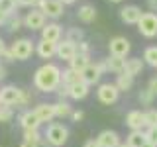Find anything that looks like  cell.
I'll return each mask as SVG.
<instances>
[{
	"instance_id": "obj_1",
	"label": "cell",
	"mask_w": 157,
	"mask_h": 147,
	"mask_svg": "<svg viewBox=\"0 0 157 147\" xmlns=\"http://www.w3.org/2000/svg\"><path fill=\"white\" fill-rule=\"evenodd\" d=\"M33 85L39 92H53L61 85V69L55 63H45L36 71L33 75Z\"/></svg>"
},
{
	"instance_id": "obj_2",
	"label": "cell",
	"mask_w": 157,
	"mask_h": 147,
	"mask_svg": "<svg viewBox=\"0 0 157 147\" xmlns=\"http://www.w3.org/2000/svg\"><path fill=\"white\" fill-rule=\"evenodd\" d=\"M43 139H45V143L51 145V147H63V145L67 143V139H69V130L63 124L53 122V124L47 126Z\"/></svg>"
},
{
	"instance_id": "obj_3",
	"label": "cell",
	"mask_w": 157,
	"mask_h": 147,
	"mask_svg": "<svg viewBox=\"0 0 157 147\" xmlns=\"http://www.w3.org/2000/svg\"><path fill=\"white\" fill-rule=\"evenodd\" d=\"M10 51H12V55L16 61H26V59H29L33 55V51H36V45H33L32 39L28 37H20L16 39V41L10 45Z\"/></svg>"
},
{
	"instance_id": "obj_4",
	"label": "cell",
	"mask_w": 157,
	"mask_h": 147,
	"mask_svg": "<svg viewBox=\"0 0 157 147\" xmlns=\"http://www.w3.org/2000/svg\"><path fill=\"white\" fill-rule=\"evenodd\" d=\"M136 26H137V29H140V33L144 37H155L157 36V14L144 12Z\"/></svg>"
},
{
	"instance_id": "obj_5",
	"label": "cell",
	"mask_w": 157,
	"mask_h": 147,
	"mask_svg": "<svg viewBox=\"0 0 157 147\" xmlns=\"http://www.w3.org/2000/svg\"><path fill=\"white\" fill-rule=\"evenodd\" d=\"M96 96H98V100H100L102 104L110 106V104H116V102H118V98H120V90H118V86L114 85V82H104V85L98 86Z\"/></svg>"
},
{
	"instance_id": "obj_6",
	"label": "cell",
	"mask_w": 157,
	"mask_h": 147,
	"mask_svg": "<svg viewBox=\"0 0 157 147\" xmlns=\"http://www.w3.org/2000/svg\"><path fill=\"white\" fill-rule=\"evenodd\" d=\"M36 8L41 10V14L45 18L57 20V18L63 16V4L59 2V0H37V6Z\"/></svg>"
},
{
	"instance_id": "obj_7",
	"label": "cell",
	"mask_w": 157,
	"mask_h": 147,
	"mask_svg": "<svg viewBox=\"0 0 157 147\" xmlns=\"http://www.w3.org/2000/svg\"><path fill=\"white\" fill-rule=\"evenodd\" d=\"M108 49H110V55L126 59V55L130 53L132 45H130V39H126L124 36H116V37L110 39V43H108Z\"/></svg>"
},
{
	"instance_id": "obj_8",
	"label": "cell",
	"mask_w": 157,
	"mask_h": 147,
	"mask_svg": "<svg viewBox=\"0 0 157 147\" xmlns=\"http://www.w3.org/2000/svg\"><path fill=\"white\" fill-rule=\"evenodd\" d=\"M20 96H22V88H18V86H12V85H8V86H4V88H0V102H2V106H16L20 104Z\"/></svg>"
},
{
	"instance_id": "obj_9",
	"label": "cell",
	"mask_w": 157,
	"mask_h": 147,
	"mask_svg": "<svg viewBox=\"0 0 157 147\" xmlns=\"http://www.w3.org/2000/svg\"><path fill=\"white\" fill-rule=\"evenodd\" d=\"M45 20L47 18L41 14V10H39V8H32L26 16H24V26H26L28 29H32V32H36V29H43Z\"/></svg>"
},
{
	"instance_id": "obj_10",
	"label": "cell",
	"mask_w": 157,
	"mask_h": 147,
	"mask_svg": "<svg viewBox=\"0 0 157 147\" xmlns=\"http://www.w3.org/2000/svg\"><path fill=\"white\" fill-rule=\"evenodd\" d=\"M100 77H102V69H100L98 63H88V65L85 67V71L81 73V81L86 82L88 86L96 85V82L100 81Z\"/></svg>"
},
{
	"instance_id": "obj_11",
	"label": "cell",
	"mask_w": 157,
	"mask_h": 147,
	"mask_svg": "<svg viewBox=\"0 0 157 147\" xmlns=\"http://www.w3.org/2000/svg\"><path fill=\"white\" fill-rule=\"evenodd\" d=\"M126 126L130 127L132 131H144V127H145V112L132 110L130 114L126 116Z\"/></svg>"
},
{
	"instance_id": "obj_12",
	"label": "cell",
	"mask_w": 157,
	"mask_h": 147,
	"mask_svg": "<svg viewBox=\"0 0 157 147\" xmlns=\"http://www.w3.org/2000/svg\"><path fill=\"white\" fill-rule=\"evenodd\" d=\"M141 8L140 6H136V4H128V6H124L120 10V18H122V22L124 24H137L140 22V18H141Z\"/></svg>"
},
{
	"instance_id": "obj_13",
	"label": "cell",
	"mask_w": 157,
	"mask_h": 147,
	"mask_svg": "<svg viewBox=\"0 0 157 147\" xmlns=\"http://www.w3.org/2000/svg\"><path fill=\"white\" fill-rule=\"evenodd\" d=\"M55 55L59 59H63V61H71L73 57L77 55V45L75 43H71V41H67V39H63V41H59L57 43V53Z\"/></svg>"
},
{
	"instance_id": "obj_14",
	"label": "cell",
	"mask_w": 157,
	"mask_h": 147,
	"mask_svg": "<svg viewBox=\"0 0 157 147\" xmlns=\"http://www.w3.org/2000/svg\"><path fill=\"white\" fill-rule=\"evenodd\" d=\"M41 39L51 41V43H59V41H61V26L55 24V22L45 24L43 29H41Z\"/></svg>"
},
{
	"instance_id": "obj_15",
	"label": "cell",
	"mask_w": 157,
	"mask_h": 147,
	"mask_svg": "<svg viewBox=\"0 0 157 147\" xmlns=\"http://www.w3.org/2000/svg\"><path fill=\"white\" fill-rule=\"evenodd\" d=\"M96 141H98V145L100 147H118L122 143L120 141V135L116 134V131H112V130H104V131H100L96 137Z\"/></svg>"
},
{
	"instance_id": "obj_16",
	"label": "cell",
	"mask_w": 157,
	"mask_h": 147,
	"mask_svg": "<svg viewBox=\"0 0 157 147\" xmlns=\"http://www.w3.org/2000/svg\"><path fill=\"white\" fill-rule=\"evenodd\" d=\"M20 126H22L24 130H37V127L41 126V122H39V118L36 116L33 110H26V112L20 114Z\"/></svg>"
},
{
	"instance_id": "obj_17",
	"label": "cell",
	"mask_w": 157,
	"mask_h": 147,
	"mask_svg": "<svg viewBox=\"0 0 157 147\" xmlns=\"http://www.w3.org/2000/svg\"><path fill=\"white\" fill-rule=\"evenodd\" d=\"M36 53L41 59H51L57 53V43L45 41V39H39V41L36 43Z\"/></svg>"
},
{
	"instance_id": "obj_18",
	"label": "cell",
	"mask_w": 157,
	"mask_h": 147,
	"mask_svg": "<svg viewBox=\"0 0 157 147\" xmlns=\"http://www.w3.org/2000/svg\"><path fill=\"white\" fill-rule=\"evenodd\" d=\"M33 112H36V116L39 118V122H41V124H47V122H51L53 118H55V112H53V104H45V102L37 104L36 108H33Z\"/></svg>"
},
{
	"instance_id": "obj_19",
	"label": "cell",
	"mask_w": 157,
	"mask_h": 147,
	"mask_svg": "<svg viewBox=\"0 0 157 147\" xmlns=\"http://www.w3.org/2000/svg\"><path fill=\"white\" fill-rule=\"evenodd\" d=\"M88 96V85L82 81L78 82H73V85H69V98H73V100H82V98Z\"/></svg>"
},
{
	"instance_id": "obj_20",
	"label": "cell",
	"mask_w": 157,
	"mask_h": 147,
	"mask_svg": "<svg viewBox=\"0 0 157 147\" xmlns=\"http://www.w3.org/2000/svg\"><path fill=\"white\" fill-rule=\"evenodd\" d=\"M77 18L81 20L82 24H90L96 20V8L92 4H82L81 8L77 10Z\"/></svg>"
},
{
	"instance_id": "obj_21",
	"label": "cell",
	"mask_w": 157,
	"mask_h": 147,
	"mask_svg": "<svg viewBox=\"0 0 157 147\" xmlns=\"http://www.w3.org/2000/svg\"><path fill=\"white\" fill-rule=\"evenodd\" d=\"M104 63H106V71L114 73V75H122L126 69V59H122V57L110 55L108 59H104Z\"/></svg>"
},
{
	"instance_id": "obj_22",
	"label": "cell",
	"mask_w": 157,
	"mask_h": 147,
	"mask_svg": "<svg viewBox=\"0 0 157 147\" xmlns=\"http://www.w3.org/2000/svg\"><path fill=\"white\" fill-rule=\"evenodd\" d=\"M141 71H144V59H137V57L126 59V69H124L126 75L136 78L137 75H141Z\"/></svg>"
},
{
	"instance_id": "obj_23",
	"label": "cell",
	"mask_w": 157,
	"mask_h": 147,
	"mask_svg": "<svg viewBox=\"0 0 157 147\" xmlns=\"http://www.w3.org/2000/svg\"><path fill=\"white\" fill-rule=\"evenodd\" d=\"M88 63H90V55H78L77 53V55L69 61V67H71L73 71H77V73H82Z\"/></svg>"
},
{
	"instance_id": "obj_24",
	"label": "cell",
	"mask_w": 157,
	"mask_h": 147,
	"mask_svg": "<svg viewBox=\"0 0 157 147\" xmlns=\"http://www.w3.org/2000/svg\"><path fill=\"white\" fill-rule=\"evenodd\" d=\"M114 85L118 86V90H120V92H128V90H132V86H134V77L126 75V73L116 75V82H114Z\"/></svg>"
},
{
	"instance_id": "obj_25",
	"label": "cell",
	"mask_w": 157,
	"mask_h": 147,
	"mask_svg": "<svg viewBox=\"0 0 157 147\" xmlns=\"http://www.w3.org/2000/svg\"><path fill=\"white\" fill-rule=\"evenodd\" d=\"M4 26L8 28V32H18V29L24 26V18L20 16L18 12H14V14H8V18H6V24H4Z\"/></svg>"
},
{
	"instance_id": "obj_26",
	"label": "cell",
	"mask_w": 157,
	"mask_h": 147,
	"mask_svg": "<svg viewBox=\"0 0 157 147\" xmlns=\"http://www.w3.org/2000/svg\"><path fill=\"white\" fill-rule=\"evenodd\" d=\"M81 81V73H77V71H73L71 67L65 69V71H61V85H73V82H78Z\"/></svg>"
},
{
	"instance_id": "obj_27",
	"label": "cell",
	"mask_w": 157,
	"mask_h": 147,
	"mask_svg": "<svg viewBox=\"0 0 157 147\" xmlns=\"http://www.w3.org/2000/svg\"><path fill=\"white\" fill-rule=\"evenodd\" d=\"M145 134L144 131H130V135L126 137V143L130 145V147H141L145 143Z\"/></svg>"
},
{
	"instance_id": "obj_28",
	"label": "cell",
	"mask_w": 157,
	"mask_h": 147,
	"mask_svg": "<svg viewBox=\"0 0 157 147\" xmlns=\"http://www.w3.org/2000/svg\"><path fill=\"white\" fill-rule=\"evenodd\" d=\"M53 112H55V118H67L73 114V108L69 102H55L53 104Z\"/></svg>"
},
{
	"instance_id": "obj_29",
	"label": "cell",
	"mask_w": 157,
	"mask_h": 147,
	"mask_svg": "<svg viewBox=\"0 0 157 147\" xmlns=\"http://www.w3.org/2000/svg\"><path fill=\"white\" fill-rule=\"evenodd\" d=\"M67 41H71V43H81V41H85V32H82L81 28H69V32H67Z\"/></svg>"
},
{
	"instance_id": "obj_30",
	"label": "cell",
	"mask_w": 157,
	"mask_h": 147,
	"mask_svg": "<svg viewBox=\"0 0 157 147\" xmlns=\"http://www.w3.org/2000/svg\"><path fill=\"white\" fill-rule=\"evenodd\" d=\"M144 63L149 67H157V45H151L144 51Z\"/></svg>"
},
{
	"instance_id": "obj_31",
	"label": "cell",
	"mask_w": 157,
	"mask_h": 147,
	"mask_svg": "<svg viewBox=\"0 0 157 147\" xmlns=\"http://www.w3.org/2000/svg\"><path fill=\"white\" fill-rule=\"evenodd\" d=\"M16 6H18L16 0H0V10H2L6 16H8V14H14V12H16Z\"/></svg>"
},
{
	"instance_id": "obj_32",
	"label": "cell",
	"mask_w": 157,
	"mask_h": 147,
	"mask_svg": "<svg viewBox=\"0 0 157 147\" xmlns=\"http://www.w3.org/2000/svg\"><path fill=\"white\" fill-rule=\"evenodd\" d=\"M157 126V110L151 108V110L145 112V127H153Z\"/></svg>"
},
{
	"instance_id": "obj_33",
	"label": "cell",
	"mask_w": 157,
	"mask_h": 147,
	"mask_svg": "<svg viewBox=\"0 0 157 147\" xmlns=\"http://www.w3.org/2000/svg\"><path fill=\"white\" fill-rule=\"evenodd\" d=\"M14 118V110L10 106H0V122L2 124H6V122H10Z\"/></svg>"
},
{
	"instance_id": "obj_34",
	"label": "cell",
	"mask_w": 157,
	"mask_h": 147,
	"mask_svg": "<svg viewBox=\"0 0 157 147\" xmlns=\"http://www.w3.org/2000/svg\"><path fill=\"white\" fill-rule=\"evenodd\" d=\"M153 98H155V96L149 92V88H141V90H140V102H141V104L149 106L151 102H153Z\"/></svg>"
},
{
	"instance_id": "obj_35",
	"label": "cell",
	"mask_w": 157,
	"mask_h": 147,
	"mask_svg": "<svg viewBox=\"0 0 157 147\" xmlns=\"http://www.w3.org/2000/svg\"><path fill=\"white\" fill-rule=\"evenodd\" d=\"M24 139H28V141H41L43 137H41V134H39L37 130H24Z\"/></svg>"
},
{
	"instance_id": "obj_36",
	"label": "cell",
	"mask_w": 157,
	"mask_h": 147,
	"mask_svg": "<svg viewBox=\"0 0 157 147\" xmlns=\"http://www.w3.org/2000/svg\"><path fill=\"white\" fill-rule=\"evenodd\" d=\"M145 139L149 141V143H153V145H157V126H153V127H145Z\"/></svg>"
},
{
	"instance_id": "obj_37",
	"label": "cell",
	"mask_w": 157,
	"mask_h": 147,
	"mask_svg": "<svg viewBox=\"0 0 157 147\" xmlns=\"http://www.w3.org/2000/svg\"><path fill=\"white\" fill-rule=\"evenodd\" d=\"M77 53L78 55H90V45H88V41L77 43Z\"/></svg>"
},
{
	"instance_id": "obj_38",
	"label": "cell",
	"mask_w": 157,
	"mask_h": 147,
	"mask_svg": "<svg viewBox=\"0 0 157 147\" xmlns=\"http://www.w3.org/2000/svg\"><path fill=\"white\" fill-rule=\"evenodd\" d=\"M20 147H47V143H45V139H41V141H28V139H24L22 143H20Z\"/></svg>"
},
{
	"instance_id": "obj_39",
	"label": "cell",
	"mask_w": 157,
	"mask_h": 147,
	"mask_svg": "<svg viewBox=\"0 0 157 147\" xmlns=\"http://www.w3.org/2000/svg\"><path fill=\"white\" fill-rule=\"evenodd\" d=\"M0 59H4L6 63H12V61H16V59H14V55H12V51H10V47H4V51L0 53Z\"/></svg>"
},
{
	"instance_id": "obj_40",
	"label": "cell",
	"mask_w": 157,
	"mask_h": 147,
	"mask_svg": "<svg viewBox=\"0 0 157 147\" xmlns=\"http://www.w3.org/2000/svg\"><path fill=\"white\" fill-rule=\"evenodd\" d=\"M29 100H32V96H29V92H28V90H24V88H22V96H20V104H18V108H24V106H26Z\"/></svg>"
},
{
	"instance_id": "obj_41",
	"label": "cell",
	"mask_w": 157,
	"mask_h": 147,
	"mask_svg": "<svg viewBox=\"0 0 157 147\" xmlns=\"http://www.w3.org/2000/svg\"><path fill=\"white\" fill-rule=\"evenodd\" d=\"M18 6H24V8H36L37 6V0H16Z\"/></svg>"
},
{
	"instance_id": "obj_42",
	"label": "cell",
	"mask_w": 157,
	"mask_h": 147,
	"mask_svg": "<svg viewBox=\"0 0 157 147\" xmlns=\"http://www.w3.org/2000/svg\"><path fill=\"white\" fill-rule=\"evenodd\" d=\"M147 88H149V92H151L153 96H157V77H153V78L149 81V85H147Z\"/></svg>"
},
{
	"instance_id": "obj_43",
	"label": "cell",
	"mask_w": 157,
	"mask_h": 147,
	"mask_svg": "<svg viewBox=\"0 0 157 147\" xmlns=\"http://www.w3.org/2000/svg\"><path fill=\"white\" fill-rule=\"evenodd\" d=\"M82 116H85V114H82L81 110H77V112H73V114H71V118H73L75 122H81V120H82Z\"/></svg>"
},
{
	"instance_id": "obj_44",
	"label": "cell",
	"mask_w": 157,
	"mask_h": 147,
	"mask_svg": "<svg viewBox=\"0 0 157 147\" xmlns=\"http://www.w3.org/2000/svg\"><path fill=\"white\" fill-rule=\"evenodd\" d=\"M82 147H100V145H98L96 139H88V141H85V145H82Z\"/></svg>"
},
{
	"instance_id": "obj_45",
	"label": "cell",
	"mask_w": 157,
	"mask_h": 147,
	"mask_svg": "<svg viewBox=\"0 0 157 147\" xmlns=\"http://www.w3.org/2000/svg\"><path fill=\"white\" fill-rule=\"evenodd\" d=\"M147 6L153 10V12H157V0H147Z\"/></svg>"
},
{
	"instance_id": "obj_46",
	"label": "cell",
	"mask_w": 157,
	"mask_h": 147,
	"mask_svg": "<svg viewBox=\"0 0 157 147\" xmlns=\"http://www.w3.org/2000/svg\"><path fill=\"white\" fill-rule=\"evenodd\" d=\"M6 18H8V16L2 12V10H0V26H4V24H6Z\"/></svg>"
},
{
	"instance_id": "obj_47",
	"label": "cell",
	"mask_w": 157,
	"mask_h": 147,
	"mask_svg": "<svg viewBox=\"0 0 157 147\" xmlns=\"http://www.w3.org/2000/svg\"><path fill=\"white\" fill-rule=\"evenodd\" d=\"M4 77H6V69H4L2 65H0V81H2Z\"/></svg>"
},
{
	"instance_id": "obj_48",
	"label": "cell",
	"mask_w": 157,
	"mask_h": 147,
	"mask_svg": "<svg viewBox=\"0 0 157 147\" xmlns=\"http://www.w3.org/2000/svg\"><path fill=\"white\" fill-rule=\"evenodd\" d=\"M59 2H61L63 6H67V4H75V0H59Z\"/></svg>"
},
{
	"instance_id": "obj_49",
	"label": "cell",
	"mask_w": 157,
	"mask_h": 147,
	"mask_svg": "<svg viewBox=\"0 0 157 147\" xmlns=\"http://www.w3.org/2000/svg\"><path fill=\"white\" fill-rule=\"evenodd\" d=\"M4 47H6V43H4V39H2V37H0V53L4 51Z\"/></svg>"
},
{
	"instance_id": "obj_50",
	"label": "cell",
	"mask_w": 157,
	"mask_h": 147,
	"mask_svg": "<svg viewBox=\"0 0 157 147\" xmlns=\"http://www.w3.org/2000/svg\"><path fill=\"white\" fill-rule=\"evenodd\" d=\"M141 147H157V145H153V143H149V141H145V143L141 145Z\"/></svg>"
},
{
	"instance_id": "obj_51",
	"label": "cell",
	"mask_w": 157,
	"mask_h": 147,
	"mask_svg": "<svg viewBox=\"0 0 157 147\" xmlns=\"http://www.w3.org/2000/svg\"><path fill=\"white\" fill-rule=\"evenodd\" d=\"M118 147H130V145H128V143H120V145H118Z\"/></svg>"
},
{
	"instance_id": "obj_52",
	"label": "cell",
	"mask_w": 157,
	"mask_h": 147,
	"mask_svg": "<svg viewBox=\"0 0 157 147\" xmlns=\"http://www.w3.org/2000/svg\"><path fill=\"white\" fill-rule=\"evenodd\" d=\"M110 2H114V4H118V2H122V0H110Z\"/></svg>"
},
{
	"instance_id": "obj_53",
	"label": "cell",
	"mask_w": 157,
	"mask_h": 147,
	"mask_svg": "<svg viewBox=\"0 0 157 147\" xmlns=\"http://www.w3.org/2000/svg\"><path fill=\"white\" fill-rule=\"evenodd\" d=\"M0 106H2V102H0Z\"/></svg>"
}]
</instances>
